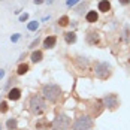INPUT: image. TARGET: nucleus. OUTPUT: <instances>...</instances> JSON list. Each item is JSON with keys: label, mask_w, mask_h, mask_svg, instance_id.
Instances as JSON below:
<instances>
[{"label": "nucleus", "mask_w": 130, "mask_h": 130, "mask_svg": "<svg viewBox=\"0 0 130 130\" xmlns=\"http://www.w3.org/2000/svg\"><path fill=\"white\" fill-rule=\"evenodd\" d=\"M28 108H30V112H31L33 115H42V114L46 111V103H45V100H43L42 96L35 94V96H31V99H30Z\"/></svg>", "instance_id": "f03ea898"}, {"label": "nucleus", "mask_w": 130, "mask_h": 130, "mask_svg": "<svg viewBox=\"0 0 130 130\" xmlns=\"http://www.w3.org/2000/svg\"><path fill=\"white\" fill-rule=\"evenodd\" d=\"M70 123H72V120L64 115V114H60V115H57V117L54 118V121H52V129L54 130H67L70 127Z\"/></svg>", "instance_id": "20e7f679"}, {"label": "nucleus", "mask_w": 130, "mask_h": 130, "mask_svg": "<svg viewBox=\"0 0 130 130\" xmlns=\"http://www.w3.org/2000/svg\"><path fill=\"white\" fill-rule=\"evenodd\" d=\"M27 18H28V15H27V13H24V15H21V17H20V20H21V21H26Z\"/></svg>", "instance_id": "6ab92c4d"}, {"label": "nucleus", "mask_w": 130, "mask_h": 130, "mask_svg": "<svg viewBox=\"0 0 130 130\" xmlns=\"http://www.w3.org/2000/svg\"><path fill=\"white\" fill-rule=\"evenodd\" d=\"M58 24H60L61 27L67 26V24H69V17H67V15H63V17L58 20Z\"/></svg>", "instance_id": "dca6fc26"}, {"label": "nucleus", "mask_w": 130, "mask_h": 130, "mask_svg": "<svg viewBox=\"0 0 130 130\" xmlns=\"http://www.w3.org/2000/svg\"><path fill=\"white\" fill-rule=\"evenodd\" d=\"M35 3H38V5H40V3H43V0H35Z\"/></svg>", "instance_id": "5701e85b"}, {"label": "nucleus", "mask_w": 130, "mask_h": 130, "mask_svg": "<svg viewBox=\"0 0 130 130\" xmlns=\"http://www.w3.org/2000/svg\"><path fill=\"white\" fill-rule=\"evenodd\" d=\"M93 127V120L88 115H81L73 121L72 130H90Z\"/></svg>", "instance_id": "7ed1b4c3"}, {"label": "nucleus", "mask_w": 130, "mask_h": 130, "mask_svg": "<svg viewBox=\"0 0 130 130\" xmlns=\"http://www.w3.org/2000/svg\"><path fill=\"white\" fill-rule=\"evenodd\" d=\"M118 2H120L121 5H129L130 3V0H118Z\"/></svg>", "instance_id": "aec40b11"}, {"label": "nucleus", "mask_w": 130, "mask_h": 130, "mask_svg": "<svg viewBox=\"0 0 130 130\" xmlns=\"http://www.w3.org/2000/svg\"><path fill=\"white\" fill-rule=\"evenodd\" d=\"M55 42H57V38L55 36H48L43 39V46L48 50V48H54L55 46Z\"/></svg>", "instance_id": "1a4fd4ad"}, {"label": "nucleus", "mask_w": 130, "mask_h": 130, "mask_svg": "<svg viewBox=\"0 0 130 130\" xmlns=\"http://www.w3.org/2000/svg\"><path fill=\"white\" fill-rule=\"evenodd\" d=\"M0 112H2V114L8 112V103H6V102H2V103H0Z\"/></svg>", "instance_id": "f3484780"}, {"label": "nucleus", "mask_w": 130, "mask_h": 130, "mask_svg": "<svg viewBox=\"0 0 130 130\" xmlns=\"http://www.w3.org/2000/svg\"><path fill=\"white\" fill-rule=\"evenodd\" d=\"M97 18H99V17H97L96 11H90V12L85 15V20H87L88 23H96V21H97Z\"/></svg>", "instance_id": "9b49d317"}, {"label": "nucleus", "mask_w": 130, "mask_h": 130, "mask_svg": "<svg viewBox=\"0 0 130 130\" xmlns=\"http://www.w3.org/2000/svg\"><path fill=\"white\" fill-rule=\"evenodd\" d=\"M94 73L99 79H108L112 73V69L108 63H97L96 69H94Z\"/></svg>", "instance_id": "39448f33"}, {"label": "nucleus", "mask_w": 130, "mask_h": 130, "mask_svg": "<svg viewBox=\"0 0 130 130\" xmlns=\"http://www.w3.org/2000/svg\"><path fill=\"white\" fill-rule=\"evenodd\" d=\"M87 42H88L90 45H96V43H99V33L94 31V30H90L88 35H87Z\"/></svg>", "instance_id": "0eeeda50"}, {"label": "nucleus", "mask_w": 130, "mask_h": 130, "mask_svg": "<svg viewBox=\"0 0 130 130\" xmlns=\"http://www.w3.org/2000/svg\"><path fill=\"white\" fill-rule=\"evenodd\" d=\"M76 2H78V0H67V5H69V6H70V5H75V3H76Z\"/></svg>", "instance_id": "412c9836"}, {"label": "nucleus", "mask_w": 130, "mask_h": 130, "mask_svg": "<svg viewBox=\"0 0 130 130\" xmlns=\"http://www.w3.org/2000/svg\"><path fill=\"white\" fill-rule=\"evenodd\" d=\"M102 103H103V106L109 108V109H115V108L118 106L117 94H108V96H105L103 100H102Z\"/></svg>", "instance_id": "423d86ee"}, {"label": "nucleus", "mask_w": 130, "mask_h": 130, "mask_svg": "<svg viewBox=\"0 0 130 130\" xmlns=\"http://www.w3.org/2000/svg\"><path fill=\"white\" fill-rule=\"evenodd\" d=\"M27 72H28V66L24 63V64H20L18 66V69H17V73L18 75H26Z\"/></svg>", "instance_id": "4468645a"}, {"label": "nucleus", "mask_w": 130, "mask_h": 130, "mask_svg": "<svg viewBox=\"0 0 130 130\" xmlns=\"http://www.w3.org/2000/svg\"><path fill=\"white\" fill-rule=\"evenodd\" d=\"M3 75H5V72H3V70H0V78H2Z\"/></svg>", "instance_id": "b1692460"}, {"label": "nucleus", "mask_w": 130, "mask_h": 130, "mask_svg": "<svg viewBox=\"0 0 130 130\" xmlns=\"http://www.w3.org/2000/svg\"><path fill=\"white\" fill-rule=\"evenodd\" d=\"M42 94H43V99H46L48 102H58L60 97H61V88L55 84H46L42 87Z\"/></svg>", "instance_id": "f257e3e1"}, {"label": "nucleus", "mask_w": 130, "mask_h": 130, "mask_svg": "<svg viewBox=\"0 0 130 130\" xmlns=\"http://www.w3.org/2000/svg\"><path fill=\"white\" fill-rule=\"evenodd\" d=\"M38 27H39V23L33 21V23H30V24H28V30H36Z\"/></svg>", "instance_id": "a211bd4d"}, {"label": "nucleus", "mask_w": 130, "mask_h": 130, "mask_svg": "<svg viewBox=\"0 0 130 130\" xmlns=\"http://www.w3.org/2000/svg\"><path fill=\"white\" fill-rule=\"evenodd\" d=\"M6 126H8V130H15L17 129V126H18V123H17L15 118H11V120H8Z\"/></svg>", "instance_id": "2eb2a0df"}, {"label": "nucleus", "mask_w": 130, "mask_h": 130, "mask_svg": "<svg viewBox=\"0 0 130 130\" xmlns=\"http://www.w3.org/2000/svg\"><path fill=\"white\" fill-rule=\"evenodd\" d=\"M64 39L67 43H73L75 40H76V35L73 33V31H69V33H66L64 35Z\"/></svg>", "instance_id": "ddd939ff"}, {"label": "nucleus", "mask_w": 130, "mask_h": 130, "mask_svg": "<svg viewBox=\"0 0 130 130\" xmlns=\"http://www.w3.org/2000/svg\"><path fill=\"white\" fill-rule=\"evenodd\" d=\"M38 42H39V39H36V40H35V42H33V43H31V48H35V46H36V45H38Z\"/></svg>", "instance_id": "4be33fe9"}, {"label": "nucleus", "mask_w": 130, "mask_h": 130, "mask_svg": "<svg viewBox=\"0 0 130 130\" xmlns=\"http://www.w3.org/2000/svg\"><path fill=\"white\" fill-rule=\"evenodd\" d=\"M20 97H21V90L20 88H12L8 93V99L9 100H18Z\"/></svg>", "instance_id": "6e6552de"}, {"label": "nucleus", "mask_w": 130, "mask_h": 130, "mask_svg": "<svg viewBox=\"0 0 130 130\" xmlns=\"http://www.w3.org/2000/svg\"><path fill=\"white\" fill-rule=\"evenodd\" d=\"M109 9H111V3H109L108 0L99 2V11H100V12H108Z\"/></svg>", "instance_id": "9d476101"}, {"label": "nucleus", "mask_w": 130, "mask_h": 130, "mask_svg": "<svg viewBox=\"0 0 130 130\" xmlns=\"http://www.w3.org/2000/svg\"><path fill=\"white\" fill-rule=\"evenodd\" d=\"M42 57H43L42 51H35L31 54V61H33V63H39L40 60H42Z\"/></svg>", "instance_id": "f8f14e48"}]
</instances>
